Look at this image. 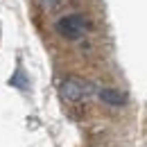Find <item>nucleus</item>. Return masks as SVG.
I'll use <instances>...</instances> for the list:
<instances>
[{"mask_svg": "<svg viewBox=\"0 0 147 147\" xmlns=\"http://www.w3.org/2000/svg\"><path fill=\"white\" fill-rule=\"evenodd\" d=\"M55 30L59 36L68 38V41H79L91 32V20L82 14H66L55 23Z\"/></svg>", "mask_w": 147, "mask_h": 147, "instance_id": "f257e3e1", "label": "nucleus"}, {"mask_svg": "<svg viewBox=\"0 0 147 147\" xmlns=\"http://www.w3.org/2000/svg\"><path fill=\"white\" fill-rule=\"evenodd\" d=\"M41 5H43V9L52 11V9H57V7L61 5V0H41Z\"/></svg>", "mask_w": 147, "mask_h": 147, "instance_id": "20e7f679", "label": "nucleus"}, {"mask_svg": "<svg viewBox=\"0 0 147 147\" xmlns=\"http://www.w3.org/2000/svg\"><path fill=\"white\" fill-rule=\"evenodd\" d=\"M95 93H97V88L93 86L91 82L79 79V77H68V79H63L59 84V95L66 102H82V100L91 97Z\"/></svg>", "mask_w": 147, "mask_h": 147, "instance_id": "f03ea898", "label": "nucleus"}, {"mask_svg": "<svg viewBox=\"0 0 147 147\" xmlns=\"http://www.w3.org/2000/svg\"><path fill=\"white\" fill-rule=\"evenodd\" d=\"M97 97H100L104 104H109V107H125V104H127V97L120 91H115V88H100V91H97Z\"/></svg>", "mask_w": 147, "mask_h": 147, "instance_id": "7ed1b4c3", "label": "nucleus"}]
</instances>
